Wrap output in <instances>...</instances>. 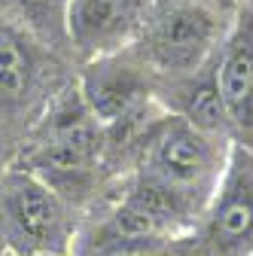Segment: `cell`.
I'll return each instance as SVG.
<instances>
[{
	"label": "cell",
	"mask_w": 253,
	"mask_h": 256,
	"mask_svg": "<svg viewBox=\"0 0 253 256\" xmlns=\"http://www.w3.org/2000/svg\"><path fill=\"white\" fill-rule=\"evenodd\" d=\"M214 171H216V162H214L210 144L204 140L202 132H196L183 119L168 122L152 138L150 152H146V165H144L146 180L165 186L183 202H189L192 192L204 189L210 183Z\"/></svg>",
	"instance_id": "1"
},
{
	"label": "cell",
	"mask_w": 253,
	"mask_h": 256,
	"mask_svg": "<svg viewBox=\"0 0 253 256\" xmlns=\"http://www.w3.org/2000/svg\"><path fill=\"white\" fill-rule=\"evenodd\" d=\"M150 0H70L68 34L80 52L92 58H113L138 37Z\"/></svg>",
	"instance_id": "2"
},
{
	"label": "cell",
	"mask_w": 253,
	"mask_h": 256,
	"mask_svg": "<svg viewBox=\"0 0 253 256\" xmlns=\"http://www.w3.org/2000/svg\"><path fill=\"white\" fill-rule=\"evenodd\" d=\"M216 43V22L204 6L177 4L150 24V58L162 70H196Z\"/></svg>",
	"instance_id": "3"
},
{
	"label": "cell",
	"mask_w": 253,
	"mask_h": 256,
	"mask_svg": "<svg viewBox=\"0 0 253 256\" xmlns=\"http://www.w3.org/2000/svg\"><path fill=\"white\" fill-rule=\"evenodd\" d=\"M229 122L253 138V10H244L214 74Z\"/></svg>",
	"instance_id": "4"
},
{
	"label": "cell",
	"mask_w": 253,
	"mask_h": 256,
	"mask_svg": "<svg viewBox=\"0 0 253 256\" xmlns=\"http://www.w3.org/2000/svg\"><path fill=\"white\" fill-rule=\"evenodd\" d=\"M4 208L18 238H28L34 247H52L61 241V208L52 189L30 174H12L4 186Z\"/></svg>",
	"instance_id": "5"
},
{
	"label": "cell",
	"mask_w": 253,
	"mask_h": 256,
	"mask_svg": "<svg viewBox=\"0 0 253 256\" xmlns=\"http://www.w3.org/2000/svg\"><path fill=\"white\" fill-rule=\"evenodd\" d=\"M146 98L144 80L138 70L122 68L113 58H98L82 76V101L94 122L132 119Z\"/></svg>",
	"instance_id": "6"
},
{
	"label": "cell",
	"mask_w": 253,
	"mask_h": 256,
	"mask_svg": "<svg viewBox=\"0 0 253 256\" xmlns=\"http://www.w3.org/2000/svg\"><path fill=\"white\" fill-rule=\"evenodd\" d=\"M253 235V183L244 177L238 180L216 208L214 226H210V238L216 247H235L244 244V238Z\"/></svg>",
	"instance_id": "7"
},
{
	"label": "cell",
	"mask_w": 253,
	"mask_h": 256,
	"mask_svg": "<svg viewBox=\"0 0 253 256\" xmlns=\"http://www.w3.org/2000/svg\"><path fill=\"white\" fill-rule=\"evenodd\" d=\"M186 125H192L196 132L202 134H214V132H223L229 125V116L223 110V101H220V92H216V80H204L196 82L189 88V98H186Z\"/></svg>",
	"instance_id": "8"
},
{
	"label": "cell",
	"mask_w": 253,
	"mask_h": 256,
	"mask_svg": "<svg viewBox=\"0 0 253 256\" xmlns=\"http://www.w3.org/2000/svg\"><path fill=\"white\" fill-rule=\"evenodd\" d=\"M4 4L30 30H40V34H55L61 28L68 30L70 0H4Z\"/></svg>",
	"instance_id": "9"
},
{
	"label": "cell",
	"mask_w": 253,
	"mask_h": 256,
	"mask_svg": "<svg viewBox=\"0 0 253 256\" xmlns=\"http://www.w3.org/2000/svg\"><path fill=\"white\" fill-rule=\"evenodd\" d=\"M30 82V61L28 52L22 49V43L10 34V30L0 28V94H12L24 92Z\"/></svg>",
	"instance_id": "10"
},
{
	"label": "cell",
	"mask_w": 253,
	"mask_h": 256,
	"mask_svg": "<svg viewBox=\"0 0 253 256\" xmlns=\"http://www.w3.org/2000/svg\"><path fill=\"white\" fill-rule=\"evenodd\" d=\"M30 256H55V253H30Z\"/></svg>",
	"instance_id": "11"
}]
</instances>
